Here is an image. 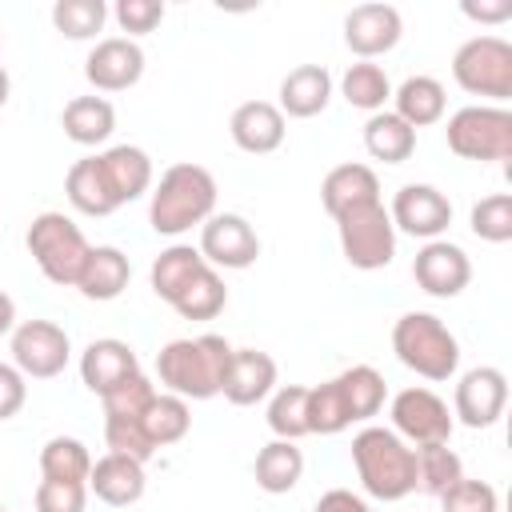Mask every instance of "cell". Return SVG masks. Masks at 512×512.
Segmentation results:
<instances>
[{
    "instance_id": "obj_1",
    "label": "cell",
    "mask_w": 512,
    "mask_h": 512,
    "mask_svg": "<svg viewBox=\"0 0 512 512\" xmlns=\"http://www.w3.org/2000/svg\"><path fill=\"white\" fill-rule=\"evenodd\" d=\"M148 280H152V292L184 320H216L228 304V288L220 272L192 244H168L152 260Z\"/></svg>"
},
{
    "instance_id": "obj_2",
    "label": "cell",
    "mask_w": 512,
    "mask_h": 512,
    "mask_svg": "<svg viewBox=\"0 0 512 512\" xmlns=\"http://www.w3.org/2000/svg\"><path fill=\"white\" fill-rule=\"evenodd\" d=\"M228 360H232V344L224 336H216V332L180 336L156 352V376H160L164 392H172L180 400H212V396H220Z\"/></svg>"
},
{
    "instance_id": "obj_3",
    "label": "cell",
    "mask_w": 512,
    "mask_h": 512,
    "mask_svg": "<svg viewBox=\"0 0 512 512\" xmlns=\"http://www.w3.org/2000/svg\"><path fill=\"white\" fill-rule=\"evenodd\" d=\"M216 212V176L204 164H172L152 184L148 196V224L160 236H180L188 228H200Z\"/></svg>"
},
{
    "instance_id": "obj_4",
    "label": "cell",
    "mask_w": 512,
    "mask_h": 512,
    "mask_svg": "<svg viewBox=\"0 0 512 512\" xmlns=\"http://www.w3.org/2000/svg\"><path fill=\"white\" fill-rule=\"evenodd\" d=\"M352 464L360 476V488L372 500H404L416 492V448L404 444L384 424H364L352 436Z\"/></svg>"
},
{
    "instance_id": "obj_5",
    "label": "cell",
    "mask_w": 512,
    "mask_h": 512,
    "mask_svg": "<svg viewBox=\"0 0 512 512\" xmlns=\"http://www.w3.org/2000/svg\"><path fill=\"white\" fill-rule=\"evenodd\" d=\"M392 352L404 368H412L424 380H452L460 368V340L452 328L432 312H404L392 324Z\"/></svg>"
},
{
    "instance_id": "obj_6",
    "label": "cell",
    "mask_w": 512,
    "mask_h": 512,
    "mask_svg": "<svg viewBox=\"0 0 512 512\" xmlns=\"http://www.w3.org/2000/svg\"><path fill=\"white\" fill-rule=\"evenodd\" d=\"M24 244H28V256L36 260V268L60 284V288H76L84 264H88V236L80 232V224L64 212H40L32 216L28 232H24Z\"/></svg>"
},
{
    "instance_id": "obj_7",
    "label": "cell",
    "mask_w": 512,
    "mask_h": 512,
    "mask_svg": "<svg viewBox=\"0 0 512 512\" xmlns=\"http://www.w3.org/2000/svg\"><path fill=\"white\" fill-rule=\"evenodd\" d=\"M444 140L460 160H476V164L508 160L512 156V112L504 104H468L448 116Z\"/></svg>"
},
{
    "instance_id": "obj_8",
    "label": "cell",
    "mask_w": 512,
    "mask_h": 512,
    "mask_svg": "<svg viewBox=\"0 0 512 512\" xmlns=\"http://www.w3.org/2000/svg\"><path fill=\"white\" fill-rule=\"evenodd\" d=\"M452 80L468 96L504 104L512 96V44L504 36H472L452 56Z\"/></svg>"
},
{
    "instance_id": "obj_9",
    "label": "cell",
    "mask_w": 512,
    "mask_h": 512,
    "mask_svg": "<svg viewBox=\"0 0 512 512\" xmlns=\"http://www.w3.org/2000/svg\"><path fill=\"white\" fill-rule=\"evenodd\" d=\"M336 236H340L344 260L360 272L388 268L396 256V228H392L384 200L360 204V208H348L344 216H336Z\"/></svg>"
},
{
    "instance_id": "obj_10",
    "label": "cell",
    "mask_w": 512,
    "mask_h": 512,
    "mask_svg": "<svg viewBox=\"0 0 512 512\" xmlns=\"http://www.w3.org/2000/svg\"><path fill=\"white\" fill-rule=\"evenodd\" d=\"M388 416H392V432L404 444H412V448H420V444H448L452 428H456L452 408L432 388H420V384L400 388L392 396V404H388Z\"/></svg>"
},
{
    "instance_id": "obj_11",
    "label": "cell",
    "mask_w": 512,
    "mask_h": 512,
    "mask_svg": "<svg viewBox=\"0 0 512 512\" xmlns=\"http://www.w3.org/2000/svg\"><path fill=\"white\" fill-rule=\"evenodd\" d=\"M72 340L52 320H20L12 328V364L24 372V380H52L68 368Z\"/></svg>"
},
{
    "instance_id": "obj_12",
    "label": "cell",
    "mask_w": 512,
    "mask_h": 512,
    "mask_svg": "<svg viewBox=\"0 0 512 512\" xmlns=\"http://www.w3.org/2000/svg\"><path fill=\"white\" fill-rule=\"evenodd\" d=\"M508 408V376L492 364L468 368L456 380V396H452V420H460L464 428H492Z\"/></svg>"
},
{
    "instance_id": "obj_13",
    "label": "cell",
    "mask_w": 512,
    "mask_h": 512,
    "mask_svg": "<svg viewBox=\"0 0 512 512\" xmlns=\"http://www.w3.org/2000/svg\"><path fill=\"white\" fill-rule=\"evenodd\" d=\"M392 228L416 240H440L452 224V200L436 184H404L392 196Z\"/></svg>"
},
{
    "instance_id": "obj_14",
    "label": "cell",
    "mask_w": 512,
    "mask_h": 512,
    "mask_svg": "<svg viewBox=\"0 0 512 512\" xmlns=\"http://www.w3.org/2000/svg\"><path fill=\"white\" fill-rule=\"evenodd\" d=\"M200 256L220 272V268H248L260 256V236L240 212H212L200 224Z\"/></svg>"
},
{
    "instance_id": "obj_15",
    "label": "cell",
    "mask_w": 512,
    "mask_h": 512,
    "mask_svg": "<svg viewBox=\"0 0 512 512\" xmlns=\"http://www.w3.org/2000/svg\"><path fill=\"white\" fill-rule=\"evenodd\" d=\"M412 280H416L428 296L452 300V296H460V292L468 288V280H472V260H468V252H464L460 244H452V240H424V248H420L416 260H412Z\"/></svg>"
},
{
    "instance_id": "obj_16",
    "label": "cell",
    "mask_w": 512,
    "mask_h": 512,
    "mask_svg": "<svg viewBox=\"0 0 512 512\" xmlns=\"http://www.w3.org/2000/svg\"><path fill=\"white\" fill-rule=\"evenodd\" d=\"M400 36H404V20H400V8L392 4H356L344 16V44L360 60H376L392 52Z\"/></svg>"
},
{
    "instance_id": "obj_17",
    "label": "cell",
    "mask_w": 512,
    "mask_h": 512,
    "mask_svg": "<svg viewBox=\"0 0 512 512\" xmlns=\"http://www.w3.org/2000/svg\"><path fill=\"white\" fill-rule=\"evenodd\" d=\"M84 76L96 92H124L144 76V48L128 36H104L88 52Z\"/></svg>"
},
{
    "instance_id": "obj_18",
    "label": "cell",
    "mask_w": 512,
    "mask_h": 512,
    "mask_svg": "<svg viewBox=\"0 0 512 512\" xmlns=\"http://www.w3.org/2000/svg\"><path fill=\"white\" fill-rule=\"evenodd\" d=\"M132 376H140V356L132 352L128 340L100 336V340H92V344L80 352V380H84V388L96 392V396L116 392V388L128 384Z\"/></svg>"
},
{
    "instance_id": "obj_19",
    "label": "cell",
    "mask_w": 512,
    "mask_h": 512,
    "mask_svg": "<svg viewBox=\"0 0 512 512\" xmlns=\"http://www.w3.org/2000/svg\"><path fill=\"white\" fill-rule=\"evenodd\" d=\"M276 392V360L260 348H232V360L224 368L220 396L236 408H252Z\"/></svg>"
},
{
    "instance_id": "obj_20",
    "label": "cell",
    "mask_w": 512,
    "mask_h": 512,
    "mask_svg": "<svg viewBox=\"0 0 512 512\" xmlns=\"http://www.w3.org/2000/svg\"><path fill=\"white\" fill-rule=\"evenodd\" d=\"M284 132H288V120L284 112L272 104V100H244L232 120H228V136L240 152L248 156H268L284 144Z\"/></svg>"
},
{
    "instance_id": "obj_21",
    "label": "cell",
    "mask_w": 512,
    "mask_h": 512,
    "mask_svg": "<svg viewBox=\"0 0 512 512\" xmlns=\"http://www.w3.org/2000/svg\"><path fill=\"white\" fill-rule=\"evenodd\" d=\"M144 464L132 460V456H120V452H104L100 460H92V472H88V492L112 508H128L144 496Z\"/></svg>"
},
{
    "instance_id": "obj_22",
    "label": "cell",
    "mask_w": 512,
    "mask_h": 512,
    "mask_svg": "<svg viewBox=\"0 0 512 512\" xmlns=\"http://www.w3.org/2000/svg\"><path fill=\"white\" fill-rule=\"evenodd\" d=\"M332 100V72L324 64H296L284 80H280V112L284 120H312L328 108Z\"/></svg>"
},
{
    "instance_id": "obj_23",
    "label": "cell",
    "mask_w": 512,
    "mask_h": 512,
    "mask_svg": "<svg viewBox=\"0 0 512 512\" xmlns=\"http://www.w3.org/2000/svg\"><path fill=\"white\" fill-rule=\"evenodd\" d=\"M104 176H108V188L116 192L120 204H132L140 200L144 192H152V156L136 144H112L104 152H96Z\"/></svg>"
},
{
    "instance_id": "obj_24",
    "label": "cell",
    "mask_w": 512,
    "mask_h": 512,
    "mask_svg": "<svg viewBox=\"0 0 512 512\" xmlns=\"http://www.w3.org/2000/svg\"><path fill=\"white\" fill-rule=\"evenodd\" d=\"M380 200V180L368 164H336L324 180H320V204L324 212L336 220L344 216L348 208H360V204H376Z\"/></svg>"
},
{
    "instance_id": "obj_25",
    "label": "cell",
    "mask_w": 512,
    "mask_h": 512,
    "mask_svg": "<svg viewBox=\"0 0 512 512\" xmlns=\"http://www.w3.org/2000/svg\"><path fill=\"white\" fill-rule=\"evenodd\" d=\"M332 384H336L348 424H368L372 416H380V408L388 400V384L372 364H352L340 376H332Z\"/></svg>"
},
{
    "instance_id": "obj_26",
    "label": "cell",
    "mask_w": 512,
    "mask_h": 512,
    "mask_svg": "<svg viewBox=\"0 0 512 512\" xmlns=\"http://www.w3.org/2000/svg\"><path fill=\"white\" fill-rule=\"evenodd\" d=\"M64 196H68V204H72L80 216H112V212L120 208V200H116V192L108 188V176H104V168H100L96 156H84V160H76V164L68 168V176H64Z\"/></svg>"
},
{
    "instance_id": "obj_27",
    "label": "cell",
    "mask_w": 512,
    "mask_h": 512,
    "mask_svg": "<svg viewBox=\"0 0 512 512\" xmlns=\"http://www.w3.org/2000/svg\"><path fill=\"white\" fill-rule=\"evenodd\" d=\"M60 128H64V136H68L72 144L96 148V144H104V140L112 136V128H116V108H112V100H104V96H72V100L64 104V112H60Z\"/></svg>"
},
{
    "instance_id": "obj_28",
    "label": "cell",
    "mask_w": 512,
    "mask_h": 512,
    "mask_svg": "<svg viewBox=\"0 0 512 512\" xmlns=\"http://www.w3.org/2000/svg\"><path fill=\"white\" fill-rule=\"evenodd\" d=\"M128 280H132L128 256L120 248H112V244H96L88 252V264H84L76 288H80L84 300H100L104 304V300H116L128 288Z\"/></svg>"
},
{
    "instance_id": "obj_29",
    "label": "cell",
    "mask_w": 512,
    "mask_h": 512,
    "mask_svg": "<svg viewBox=\"0 0 512 512\" xmlns=\"http://www.w3.org/2000/svg\"><path fill=\"white\" fill-rule=\"evenodd\" d=\"M448 108V96H444V84L436 76H408L400 88H392V112L416 132V128H428L444 116Z\"/></svg>"
},
{
    "instance_id": "obj_30",
    "label": "cell",
    "mask_w": 512,
    "mask_h": 512,
    "mask_svg": "<svg viewBox=\"0 0 512 512\" xmlns=\"http://www.w3.org/2000/svg\"><path fill=\"white\" fill-rule=\"evenodd\" d=\"M256 484L268 492V496H284L300 484L304 476V452L296 448V440H268L260 452H256Z\"/></svg>"
},
{
    "instance_id": "obj_31",
    "label": "cell",
    "mask_w": 512,
    "mask_h": 512,
    "mask_svg": "<svg viewBox=\"0 0 512 512\" xmlns=\"http://www.w3.org/2000/svg\"><path fill=\"white\" fill-rule=\"evenodd\" d=\"M364 152L372 160H384V164H404L416 152V132L392 108L372 112L364 124Z\"/></svg>"
},
{
    "instance_id": "obj_32",
    "label": "cell",
    "mask_w": 512,
    "mask_h": 512,
    "mask_svg": "<svg viewBox=\"0 0 512 512\" xmlns=\"http://www.w3.org/2000/svg\"><path fill=\"white\" fill-rule=\"evenodd\" d=\"M340 96L352 104V108H360V112H384V104L392 100V80H388V72L380 68V64H372V60H356V64H348L344 68V76H340Z\"/></svg>"
},
{
    "instance_id": "obj_33",
    "label": "cell",
    "mask_w": 512,
    "mask_h": 512,
    "mask_svg": "<svg viewBox=\"0 0 512 512\" xmlns=\"http://www.w3.org/2000/svg\"><path fill=\"white\" fill-rule=\"evenodd\" d=\"M192 428V408L188 400L172 396V392H156L148 412H144V432L152 440V448H168L176 440H184Z\"/></svg>"
},
{
    "instance_id": "obj_34",
    "label": "cell",
    "mask_w": 512,
    "mask_h": 512,
    "mask_svg": "<svg viewBox=\"0 0 512 512\" xmlns=\"http://www.w3.org/2000/svg\"><path fill=\"white\" fill-rule=\"evenodd\" d=\"M92 456L76 436H52L40 448V476L44 480H68V484H88Z\"/></svg>"
},
{
    "instance_id": "obj_35",
    "label": "cell",
    "mask_w": 512,
    "mask_h": 512,
    "mask_svg": "<svg viewBox=\"0 0 512 512\" xmlns=\"http://www.w3.org/2000/svg\"><path fill=\"white\" fill-rule=\"evenodd\" d=\"M456 480H464V460L448 444H420L416 448V488L428 496H444Z\"/></svg>"
},
{
    "instance_id": "obj_36",
    "label": "cell",
    "mask_w": 512,
    "mask_h": 512,
    "mask_svg": "<svg viewBox=\"0 0 512 512\" xmlns=\"http://www.w3.org/2000/svg\"><path fill=\"white\" fill-rule=\"evenodd\" d=\"M268 428L276 440H300L308 432V388L304 384H284L268 396Z\"/></svg>"
},
{
    "instance_id": "obj_37",
    "label": "cell",
    "mask_w": 512,
    "mask_h": 512,
    "mask_svg": "<svg viewBox=\"0 0 512 512\" xmlns=\"http://www.w3.org/2000/svg\"><path fill=\"white\" fill-rule=\"evenodd\" d=\"M108 20L104 0H56L52 4V24L68 40H92Z\"/></svg>"
},
{
    "instance_id": "obj_38",
    "label": "cell",
    "mask_w": 512,
    "mask_h": 512,
    "mask_svg": "<svg viewBox=\"0 0 512 512\" xmlns=\"http://www.w3.org/2000/svg\"><path fill=\"white\" fill-rule=\"evenodd\" d=\"M468 224L484 244H508L512 240V192H492L476 200Z\"/></svg>"
},
{
    "instance_id": "obj_39",
    "label": "cell",
    "mask_w": 512,
    "mask_h": 512,
    "mask_svg": "<svg viewBox=\"0 0 512 512\" xmlns=\"http://www.w3.org/2000/svg\"><path fill=\"white\" fill-rule=\"evenodd\" d=\"M348 428V416H344V404L336 396V384L324 380L316 388H308V432L312 436H336Z\"/></svg>"
},
{
    "instance_id": "obj_40",
    "label": "cell",
    "mask_w": 512,
    "mask_h": 512,
    "mask_svg": "<svg viewBox=\"0 0 512 512\" xmlns=\"http://www.w3.org/2000/svg\"><path fill=\"white\" fill-rule=\"evenodd\" d=\"M444 512H500V496L488 480H456L444 496H440Z\"/></svg>"
},
{
    "instance_id": "obj_41",
    "label": "cell",
    "mask_w": 512,
    "mask_h": 512,
    "mask_svg": "<svg viewBox=\"0 0 512 512\" xmlns=\"http://www.w3.org/2000/svg\"><path fill=\"white\" fill-rule=\"evenodd\" d=\"M32 504H36V512H84L88 508V484L40 480Z\"/></svg>"
},
{
    "instance_id": "obj_42",
    "label": "cell",
    "mask_w": 512,
    "mask_h": 512,
    "mask_svg": "<svg viewBox=\"0 0 512 512\" xmlns=\"http://www.w3.org/2000/svg\"><path fill=\"white\" fill-rule=\"evenodd\" d=\"M164 0H120L116 8H112V16H116V24L128 32V40H136V36H144V32H156L160 28V20H164Z\"/></svg>"
},
{
    "instance_id": "obj_43",
    "label": "cell",
    "mask_w": 512,
    "mask_h": 512,
    "mask_svg": "<svg viewBox=\"0 0 512 512\" xmlns=\"http://www.w3.org/2000/svg\"><path fill=\"white\" fill-rule=\"evenodd\" d=\"M28 400V380L16 364H4L0 360V420H12Z\"/></svg>"
},
{
    "instance_id": "obj_44",
    "label": "cell",
    "mask_w": 512,
    "mask_h": 512,
    "mask_svg": "<svg viewBox=\"0 0 512 512\" xmlns=\"http://www.w3.org/2000/svg\"><path fill=\"white\" fill-rule=\"evenodd\" d=\"M312 512H372V504L364 496H356L352 488H328Z\"/></svg>"
},
{
    "instance_id": "obj_45",
    "label": "cell",
    "mask_w": 512,
    "mask_h": 512,
    "mask_svg": "<svg viewBox=\"0 0 512 512\" xmlns=\"http://www.w3.org/2000/svg\"><path fill=\"white\" fill-rule=\"evenodd\" d=\"M460 12L468 16V20H480V24H504L508 16H512V0H492V4H476V0H464L460 4Z\"/></svg>"
},
{
    "instance_id": "obj_46",
    "label": "cell",
    "mask_w": 512,
    "mask_h": 512,
    "mask_svg": "<svg viewBox=\"0 0 512 512\" xmlns=\"http://www.w3.org/2000/svg\"><path fill=\"white\" fill-rule=\"evenodd\" d=\"M12 328H16V300L0 288V336H12Z\"/></svg>"
},
{
    "instance_id": "obj_47",
    "label": "cell",
    "mask_w": 512,
    "mask_h": 512,
    "mask_svg": "<svg viewBox=\"0 0 512 512\" xmlns=\"http://www.w3.org/2000/svg\"><path fill=\"white\" fill-rule=\"evenodd\" d=\"M8 92H12V80H8V72H4V64H0V108L8 104Z\"/></svg>"
},
{
    "instance_id": "obj_48",
    "label": "cell",
    "mask_w": 512,
    "mask_h": 512,
    "mask_svg": "<svg viewBox=\"0 0 512 512\" xmlns=\"http://www.w3.org/2000/svg\"><path fill=\"white\" fill-rule=\"evenodd\" d=\"M0 512H4V504H0Z\"/></svg>"
}]
</instances>
